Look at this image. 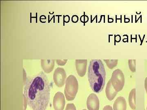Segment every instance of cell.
Here are the masks:
<instances>
[{
	"label": "cell",
	"mask_w": 147,
	"mask_h": 110,
	"mask_svg": "<svg viewBox=\"0 0 147 110\" xmlns=\"http://www.w3.org/2000/svg\"><path fill=\"white\" fill-rule=\"evenodd\" d=\"M24 84V95L33 110H45L50 99L51 86L47 76L42 71L28 78Z\"/></svg>",
	"instance_id": "obj_1"
},
{
	"label": "cell",
	"mask_w": 147,
	"mask_h": 110,
	"mask_svg": "<svg viewBox=\"0 0 147 110\" xmlns=\"http://www.w3.org/2000/svg\"><path fill=\"white\" fill-rule=\"evenodd\" d=\"M88 79L93 91L100 92L105 85L106 72L104 64L100 60H92L88 70Z\"/></svg>",
	"instance_id": "obj_2"
},
{
	"label": "cell",
	"mask_w": 147,
	"mask_h": 110,
	"mask_svg": "<svg viewBox=\"0 0 147 110\" xmlns=\"http://www.w3.org/2000/svg\"><path fill=\"white\" fill-rule=\"evenodd\" d=\"M79 88V84L76 77L70 75L66 80L64 93L66 100L71 101L74 100Z\"/></svg>",
	"instance_id": "obj_3"
},
{
	"label": "cell",
	"mask_w": 147,
	"mask_h": 110,
	"mask_svg": "<svg viewBox=\"0 0 147 110\" xmlns=\"http://www.w3.org/2000/svg\"><path fill=\"white\" fill-rule=\"evenodd\" d=\"M114 89L116 91H121L125 85V78L123 72L119 69H117L113 71L110 79Z\"/></svg>",
	"instance_id": "obj_4"
},
{
	"label": "cell",
	"mask_w": 147,
	"mask_h": 110,
	"mask_svg": "<svg viewBox=\"0 0 147 110\" xmlns=\"http://www.w3.org/2000/svg\"><path fill=\"white\" fill-rule=\"evenodd\" d=\"M66 73L64 68L58 67L55 69L53 76L55 85L59 87H63L66 81Z\"/></svg>",
	"instance_id": "obj_5"
},
{
	"label": "cell",
	"mask_w": 147,
	"mask_h": 110,
	"mask_svg": "<svg viewBox=\"0 0 147 110\" xmlns=\"http://www.w3.org/2000/svg\"><path fill=\"white\" fill-rule=\"evenodd\" d=\"M65 105V98L62 93L58 92L53 99V107L55 110H63Z\"/></svg>",
	"instance_id": "obj_6"
},
{
	"label": "cell",
	"mask_w": 147,
	"mask_h": 110,
	"mask_svg": "<svg viewBox=\"0 0 147 110\" xmlns=\"http://www.w3.org/2000/svg\"><path fill=\"white\" fill-rule=\"evenodd\" d=\"M87 108L89 110H99V100L96 95L92 93L87 98Z\"/></svg>",
	"instance_id": "obj_7"
},
{
	"label": "cell",
	"mask_w": 147,
	"mask_h": 110,
	"mask_svg": "<svg viewBox=\"0 0 147 110\" xmlns=\"http://www.w3.org/2000/svg\"><path fill=\"white\" fill-rule=\"evenodd\" d=\"M87 66V60H76V70L79 76L83 77L85 76L86 72Z\"/></svg>",
	"instance_id": "obj_8"
},
{
	"label": "cell",
	"mask_w": 147,
	"mask_h": 110,
	"mask_svg": "<svg viewBox=\"0 0 147 110\" xmlns=\"http://www.w3.org/2000/svg\"><path fill=\"white\" fill-rule=\"evenodd\" d=\"M55 60H41V66L42 69L45 73H51L55 66Z\"/></svg>",
	"instance_id": "obj_9"
},
{
	"label": "cell",
	"mask_w": 147,
	"mask_h": 110,
	"mask_svg": "<svg viewBox=\"0 0 147 110\" xmlns=\"http://www.w3.org/2000/svg\"><path fill=\"white\" fill-rule=\"evenodd\" d=\"M127 103L125 98L120 96L115 101L113 105L114 110H126Z\"/></svg>",
	"instance_id": "obj_10"
},
{
	"label": "cell",
	"mask_w": 147,
	"mask_h": 110,
	"mask_svg": "<svg viewBox=\"0 0 147 110\" xmlns=\"http://www.w3.org/2000/svg\"><path fill=\"white\" fill-rule=\"evenodd\" d=\"M117 93L118 92L114 89L110 80L107 84L105 89V93L107 98L110 101H112L115 97Z\"/></svg>",
	"instance_id": "obj_11"
},
{
	"label": "cell",
	"mask_w": 147,
	"mask_h": 110,
	"mask_svg": "<svg viewBox=\"0 0 147 110\" xmlns=\"http://www.w3.org/2000/svg\"><path fill=\"white\" fill-rule=\"evenodd\" d=\"M136 89H131L129 95V103L130 108L132 110H135L136 108Z\"/></svg>",
	"instance_id": "obj_12"
},
{
	"label": "cell",
	"mask_w": 147,
	"mask_h": 110,
	"mask_svg": "<svg viewBox=\"0 0 147 110\" xmlns=\"http://www.w3.org/2000/svg\"><path fill=\"white\" fill-rule=\"evenodd\" d=\"M108 67L110 69H113L117 65L118 60H104Z\"/></svg>",
	"instance_id": "obj_13"
},
{
	"label": "cell",
	"mask_w": 147,
	"mask_h": 110,
	"mask_svg": "<svg viewBox=\"0 0 147 110\" xmlns=\"http://www.w3.org/2000/svg\"><path fill=\"white\" fill-rule=\"evenodd\" d=\"M128 65L129 69L131 72L134 73L136 71V60H129Z\"/></svg>",
	"instance_id": "obj_14"
},
{
	"label": "cell",
	"mask_w": 147,
	"mask_h": 110,
	"mask_svg": "<svg viewBox=\"0 0 147 110\" xmlns=\"http://www.w3.org/2000/svg\"><path fill=\"white\" fill-rule=\"evenodd\" d=\"M65 110H76V107L74 104H68L67 105L66 107Z\"/></svg>",
	"instance_id": "obj_15"
},
{
	"label": "cell",
	"mask_w": 147,
	"mask_h": 110,
	"mask_svg": "<svg viewBox=\"0 0 147 110\" xmlns=\"http://www.w3.org/2000/svg\"><path fill=\"white\" fill-rule=\"evenodd\" d=\"M67 60H56V62L58 65L64 66L65 65L66 63L67 62Z\"/></svg>",
	"instance_id": "obj_16"
},
{
	"label": "cell",
	"mask_w": 147,
	"mask_h": 110,
	"mask_svg": "<svg viewBox=\"0 0 147 110\" xmlns=\"http://www.w3.org/2000/svg\"><path fill=\"white\" fill-rule=\"evenodd\" d=\"M27 105H28V103H27L26 99L25 96L24 95V107H23V110H26Z\"/></svg>",
	"instance_id": "obj_17"
},
{
	"label": "cell",
	"mask_w": 147,
	"mask_h": 110,
	"mask_svg": "<svg viewBox=\"0 0 147 110\" xmlns=\"http://www.w3.org/2000/svg\"><path fill=\"white\" fill-rule=\"evenodd\" d=\"M78 20H79V18L76 15H74L71 18V21H73L74 23H76L78 21Z\"/></svg>",
	"instance_id": "obj_18"
},
{
	"label": "cell",
	"mask_w": 147,
	"mask_h": 110,
	"mask_svg": "<svg viewBox=\"0 0 147 110\" xmlns=\"http://www.w3.org/2000/svg\"><path fill=\"white\" fill-rule=\"evenodd\" d=\"M102 110H113V109L110 105H106L104 107Z\"/></svg>",
	"instance_id": "obj_19"
},
{
	"label": "cell",
	"mask_w": 147,
	"mask_h": 110,
	"mask_svg": "<svg viewBox=\"0 0 147 110\" xmlns=\"http://www.w3.org/2000/svg\"><path fill=\"white\" fill-rule=\"evenodd\" d=\"M24 84L25 83V82H26V81L27 79H28V78H27L26 74V71H25V70H24Z\"/></svg>",
	"instance_id": "obj_20"
},
{
	"label": "cell",
	"mask_w": 147,
	"mask_h": 110,
	"mask_svg": "<svg viewBox=\"0 0 147 110\" xmlns=\"http://www.w3.org/2000/svg\"><path fill=\"white\" fill-rule=\"evenodd\" d=\"M145 88L147 94V77L145 80Z\"/></svg>",
	"instance_id": "obj_21"
},
{
	"label": "cell",
	"mask_w": 147,
	"mask_h": 110,
	"mask_svg": "<svg viewBox=\"0 0 147 110\" xmlns=\"http://www.w3.org/2000/svg\"><path fill=\"white\" fill-rule=\"evenodd\" d=\"M86 110V109H83V110Z\"/></svg>",
	"instance_id": "obj_22"
},
{
	"label": "cell",
	"mask_w": 147,
	"mask_h": 110,
	"mask_svg": "<svg viewBox=\"0 0 147 110\" xmlns=\"http://www.w3.org/2000/svg\"></svg>",
	"instance_id": "obj_23"
}]
</instances>
